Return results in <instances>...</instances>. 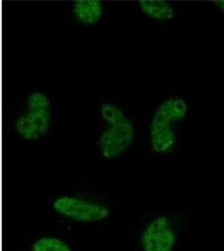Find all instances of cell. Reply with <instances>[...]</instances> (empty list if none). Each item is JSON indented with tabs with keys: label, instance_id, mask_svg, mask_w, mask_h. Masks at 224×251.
Instances as JSON below:
<instances>
[{
	"label": "cell",
	"instance_id": "8992f818",
	"mask_svg": "<svg viewBox=\"0 0 224 251\" xmlns=\"http://www.w3.org/2000/svg\"><path fill=\"white\" fill-rule=\"evenodd\" d=\"M26 106L28 111L25 115L35 123L44 137L49 131L52 121L49 98L42 92H32L27 98Z\"/></svg>",
	"mask_w": 224,
	"mask_h": 251
},
{
	"label": "cell",
	"instance_id": "3957f363",
	"mask_svg": "<svg viewBox=\"0 0 224 251\" xmlns=\"http://www.w3.org/2000/svg\"><path fill=\"white\" fill-rule=\"evenodd\" d=\"M101 114L108 128L98 137V149L104 158L114 159L129 149L135 137V127L124 111L115 104H104Z\"/></svg>",
	"mask_w": 224,
	"mask_h": 251
},
{
	"label": "cell",
	"instance_id": "52a82bcc",
	"mask_svg": "<svg viewBox=\"0 0 224 251\" xmlns=\"http://www.w3.org/2000/svg\"><path fill=\"white\" fill-rule=\"evenodd\" d=\"M72 11L77 20L85 25L98 22L103 15V4L98 0H80L72 4Z\"/></svg>",
	"mask_w": 224,
	"mask_h": 251
},
{
	"label": "cell",
	"instance_id": "5b68a950",
	"mask_svg": "<svg viewBox=\"0 0 224 251\" xmlns=\"http://www.w3.org/2000/svg\"><path fill=\"white\" fill-rule=\"evenodd\" d=\"M22 251H78L77 244L60 229L35 231L26 239Z\"/></svg>",
	"mask_w": 224,
	"mask_h": 251
},
{
	"label": "cell",
	"instance_id": "277c9868",
	"mask_svg": "<svg viewBox=\"0 0 224 251\" xmlns=\"http://www.w3.org/2000/svg\"><path fill=\"white\" fill-rule=\"evenodd\" d=\"M187 106L181 98L172 97L159 105L150 126V139L153 151L166 152L175 143V123L187 114Z\"/></svg>",
	"mask_w": 224,
	"mask_h": 251
},
{
	"label": "cell",
	"instance_id": "7a4b0ae2",
	"mask_svg": "<svg viewBox=\"0 0 224 251\" xmlns=\"http://www.w3.org/2000/svg\"><path fill=\"white\" fill-rule=\"evenodd\" d=\"M181 233L180 218L169 212L144 214L133 230L135 251H175Z\"/></svg>",
	"mask_w": 224,
	"mask_h": 251
},
{
	"label": "cell",
	"instance_id": "6da1fadb",
	"mask_svg": "<svg viewBox=\"0 0 224 251\" xmlns=\"http://www.w3.org/2000/svg\"><path fill=\"white\" fill-rule=\"evenodd\" d=\"M47 209L63 227H101L112 220L114 204L98 192H63L50 200Z\"/></svg>",
	"mask_w": 224,
	"mask_h": 251
},
{
	"label": "cell",
	"instance_id": "9c48e42d",
	"mask_svg": "<svg viewBox=\"0 0 224 251\" xmlns=\"http://www.w3.org/2000/svg\"><path fill=\"white\" fill-rule=\"evenodd\" d=\"M213 3H215L216 5L218 6L219 8H220V9L224 12V1H216Z\"/></svg>",
	"mask_w": 224,
	"mask_h": 251
},
{
	"label": "cell",
	"instance_id": "ba28073f",
	"mask_svg": "<svg viewBox=\"0 0 224 251\" xmlns=\"http://www.w3.org/2000/svg\"><path fill=\"white\" fill-rule=\"evenodd\" d=\"M140 11L147 17L159 21H168L174 17L175 11L171 3L161 0H143L139 2Z\"/></svg>",
	"mask_w": 224,
	"mask_h": 251
}]
</instances>
